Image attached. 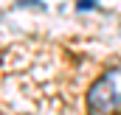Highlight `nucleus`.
I'll return each instance as SVG.
<instances>
[{
  "instance_id": "nucleus-1",
  "label": "nucleus",
  "mask_w": 121,
  "mask_h": 115,
  "mask_svg": "<svg viewBox=\"0 0 121 115\" xmlns=\"http://www.w3.org/2000/svg\"><path fill=\"white\" fill-rule=\"evenodd\" d=\"M118 107H121V67H110L87 90V110L90 115H110Z\"/></svg>"
},
{
  "instance_id": "nucleus-2",
  "label": "nucleus",
  "mask_w": 121,
  "mask_h": 115,
  "mask_svg": "<svg viewBox=\"0 0 121 115\" xmlns=\"http://www.w3.org/2000/svg\"><path fill=\"white\" fill-rule=\"evenodd\" d=\"M87 8H93V3H90V0H85V3H79V11H87Z\"/></svg>"
}]
</instances>
